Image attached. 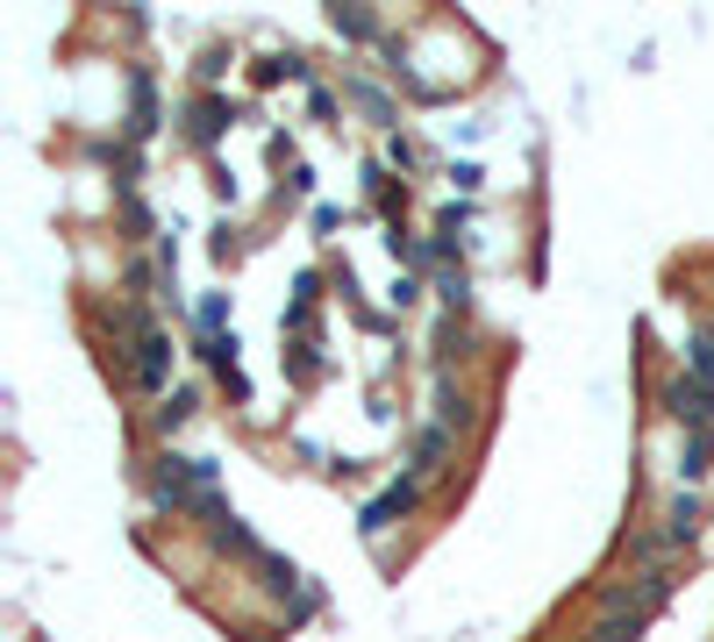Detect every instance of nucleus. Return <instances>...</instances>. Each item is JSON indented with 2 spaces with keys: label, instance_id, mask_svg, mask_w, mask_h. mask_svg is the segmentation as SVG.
<instances>
[{
  "label": "nucleus",
  "instance_id": "nucleus-8",
  "mask_svg": "<svg viewBox=\"0 0 714 642\" xmlns=\"http://www.w3.org/2000/svg\"><path fill=\"white\" fill-rule=\"evenodd\" d=\"M693 528H701V500H672V535H693Z\"/></svg>",
  "mask_w": 714,
  "mask_h": 642
},
{
  "label": "nucleus",
  "instance_id": "nucleus-5",
  "mask_svg": "<svg viewBox=\"0 0 714 642\" xmlns=\"http://www.w3.org/2000/svg\"><path fill=\"white\" fill-rule=\"evenodd\" d=\"M444 450H450V428H422V436H415V479H429Z\"/></svg>",
  "mask_w": 714,
  "mask_h": 642
},
{
  "label": "nucleus",
  "instance_id": "nucleus-6",
  "mask_svg": "<svg viewBox=\"0 0 714 642\" xmlns=\"http://www.w3.org/2000/svg\"><path fill=\"white\" fill-rule=\"evenodd\" d=\"M686 364H693V386L714 400V335H693V357Z\"/></svg>",
  "mask_w": 714,
  "mask_h": 642
},
{
  "label": "nucleus",
  "instance_id": "nucleus-3",
  "mask_svg": "<svg viewBox=\"0 0 714 642\" xmlns=\"http://www.w3.org/2000/svg\"><path fill=\"white\" fill-rule=\"evenodd\" d=\"M164 350H172V343L143 329V343H136V378H143V386H164V364H172V357H164Z\"/></svg>",
  "mask_w": 714,
  "mask_h": 642
},
{
  "label": "nucleus",
  "instance_id": "nucleus-10",
  "mask_svg": "<svg viewBox=\"0 0 714 642\" xmlns=\"http://www.w3.org/2000/svg\"><path fill=\"white\" fill-rule=\"evenodd\" d=\"M222 314H230V308H222V300H215V293H207V300H201V329H207V335H215V329H222Z\"/></svg>",
  "mask_w": 714,
  "mask_h": 642
},
{
  "label": "nucleus",
  "instance_id": "nucleus-1",
  "mask_svg": "<svg viewBox=\"0 0 714 642\" xmlns=\"http://www.w3.org/2000/svg\"><path fill=\"white\" fill-rule=\"evenodd\" d=\"M407 507H415V479H407V485H393V493H379L372 507H364V535H386Z\"/></svg>",
  "mask_w": 714,
  "mask_h": 642
},
{
  "label": "nucleus",
  "instance_id": "nucleus-9",
  "mask_svg": "<svg viewBox=\"0 0 714 642\" xmlns=\"http://www.w3.org/2000/svg\"><path fill=\"white\" fill-rule=\"evenodd\" d=\"M187 415H193V386H179L172 400H164V428H179V421H187Z\"/></svg>",
  "mask_w": 714,
  "mask_h": 642
},
{
  "label": "nucleus",
  "instance_id": "nucleus-4",
  "mask_svg": "<svg viewBox=\"0 0 714 642\" xmlns=\"http://www.w3.org/2000/svg\"><path fill=\"white\" fill-rule=\"evenodd\" d=\"M222 115H230V107H222L215 94H207V100H193V121H187V136H193V143H215V136H222Z\"/></svg>",
  "mask_w": 714,
  "mask_h": 642
},
{
  "label": "nucleus",
  "instance_id": "nucleus-7",
  "mask_svg": "<svg viewBox=\"0 0 714 642\" xmlns=\"http://www.w3.org/2000/svg\"><path fill=\"white\" fill-rule=\"evenodd\" d=\"M329 22H337L343 36H372V29H379V22H372V14H364V8H337V14H329Z\"/></svg>",
  "mask_w": 714,
  "mask_h": 642
},
{
  "label": "nucleus",
  "instance_id": "nucleus-2",
  "mask_svg": "<svg viewBox=\"0 0 714 642\" xmlns=\"http://www.w3.org/2000/svg\"><path fill=\"white\" fill-rule=\"evenodd\" d=\"M672 415L693 428V436H707L714 442V407H707V393L701 386H672Z\"/></svg>",
  "mask_w": 714,
  "mask_h": 642
}]
</instances>
